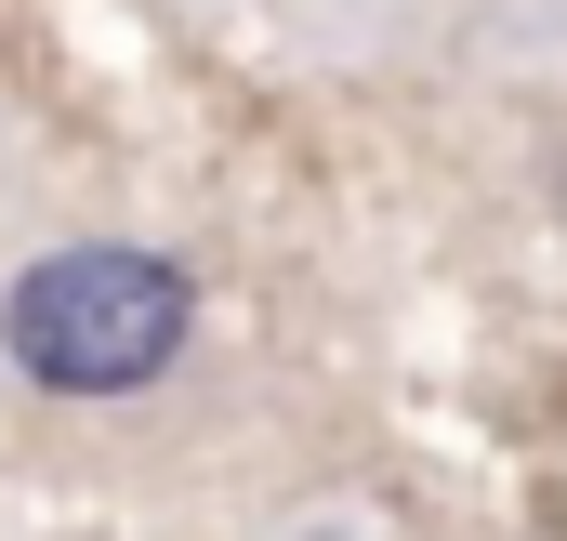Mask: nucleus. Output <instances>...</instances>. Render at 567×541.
<instances>
[{
  "instance_id": "f257e3e1",
  "label": "nucleus",
  "mask_w": 567,
  "mask_h": 541,
  "mask_svg": "<svg viewBox=\"0 0 567 541\" xmlns=\"http://www.w3.org/2000/svg\"><path fill=\"white\" fill-rule=\"evenodd\" d=\"M198 344V277L145 238H66V252H27L0 290V357L13 384L66 409H120L158 370H185Z\"/></svg>"
},
{
  "instance_id": "f03ea898",
  "label": "nucleus",
  "mask_w": 567,
  "mask_h": 541,
  "mask_svg": "<svg viewBox=\"0 0 567 541\" xmlns=\"http://www.w3.org/2000/svg\"><path fill=\"white\" fill-rule=\"evenodd\" d=\"M343 13H383V0H343Z\"/></svg>"
}]
</instances>
